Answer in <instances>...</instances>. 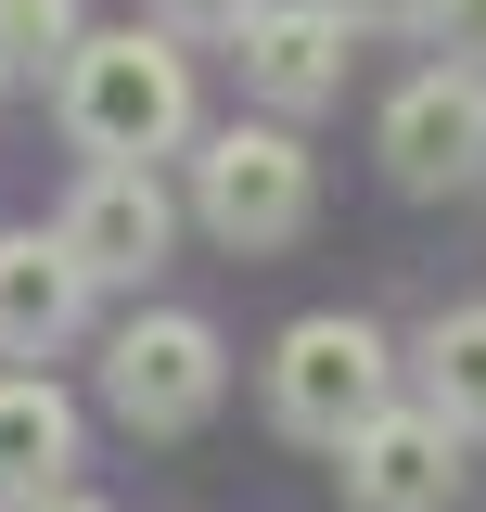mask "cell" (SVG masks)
<instances>
[{
	"mask_svg": "<svg viewBox=\"0 0 486 512\" xmlns=\"http://www.w3.org/2000/svg\"><path fill=\"white\" fill-rule=\"evenodd\" d=\"M77 461V410L52 372H0V512H39Z\"/></svg>",
	"mask_w": 486,
	"mask_h": 512,
	"instance_id": "10",
	"label": "cell"
},
{
	"mask_svg": "<svg viewBox=\"0 0 486 512\" xmlns=\"http://www.w3.org/2000/svg\"><path fill=\"white\" fill-rule=\"evenodd\" d=\"M77 52V0H0V77H39Z\"/></svg>",
	"mask_w": 486,
	"mask_h": 512,
	"instance_id": "12",
	"label": "cell"
},
{
	"mask_svg": "<svg viewBox=\"0 0 486 512\" xmlns=\"http://www.w3.org/2000/svg\"><path fill=\"white\" fill-rule=\"evenodd\" d=\"M346 26H384V13H423V0H333Z\"/></svg>",
	"mask_w": 486,
	"mask_h": 512,
	"instance_id": "15",
	"label": "cell"
},
{
	"mask_svg": "<svg viewBox=\"0 0 486 512\" xmlns=\"http://www.w3.org/2000/svg\"><path fill=\"white\" fill-rule=\"evenodd\" d=\"M423 26H435V52H448V64H474V77H486V0H423Z\"/></svg>",
	"mask_w": 486,
	"mask_h": 512,
	"instance_id": "13",
	"label": "cell"
},
{
	"mask_svg": "<svg viewBox=\"0 0 486 512\" xmlns=\"http://www.w3.org/2000/svg\"><path fill=\"white\" fill-rule=\"evenodd\" d=\"M384 397H397V346H384L371 320H346V308L295 320V333L269 346V410H282V436H307V448H333L346 423H371Z\"/></svg>",
	"mask_w": 486,
	"mask_h": 512,
	"instance_id": "2",
	"label": "cell"
},
{
	"mask_svg": "<svg viewBox=\"0 0 486 512\" xmlns=\"http://www.w3.org/2000/svg\"><path fill=\"white\" fill-rule=\"evenodd\" d=\"M39 512H103V500H64V487H52V500H39Z\"/></svg>",
	"mask_w": 486,
	"mask_h": 512,
	"instance_id": "16",
	"label": "cell"
},
{
	"mask_svg": "<svg viewBox=\"0 0 486 512\" xmlns=\"http://www.w3.org/2000/svg\"><path fill=\"white\" fill-rule=\"evenodd\" d=\"M410 359H423V410H448L461 436H486V308H435V333Z\"/></svg>",
	"mask_w": 486,
	"mask_h": 512,
	"instance_id": "11",
	"label": "cell"
},
{
	"mask_svg": "<svg viewBox=\"0 0 486 512\" xmlns=\"http://www.w3.org/2000/svg\"><path fill=\"white\" fill-rule=\"evenodd\" d=\"M218 384H231V359H218V333H205L192 308H141L116 346H103V397H116V423H141V436L205 423Z\"/></svg>",
	"mask_w": 486,
	"mask_h": 512,
	"instance_id": "4",
	"label": "cell"
},
{
	"mask_svg": "<svg viewBox=\"0 0 486 512\" xmlns=\"http://www.w3.org/2000/svg\"><path fill=\"white\" fill-rule=\"evenodd\" d=\"M90 308V269L64 256V231H0V359H52Z\"/></svg>",
	"mask_w": 486,
	"mask_h": 512,
	"instance_id": "9",
	"label": "cell"
},
{
	"mask_svg": "<svg viewBox=\"0 0 486 512\" xmlns=\"http://www.w3.org/2000/svg\"><path fill=\"white\" fill-rule=\"evenodd\" d=\"M333 487H346V512H461V423L448 410H371V423H346L333 436Z\"/></svg>",
	"mask_w": 486,
	"mask_h": 512,
	"instance_id": "3",
	"label": "cell"
},
{
	"mask_svg": "<svg viewBox=\"0 0 486 512\" xmlns=\"http://www.w3.org/2000/svg\"><path fill=\"white\" fill-rule=\"evenodd\" d=\"M64 128H77L103 167H154L192 128V64L167 52V39H141V26L77 39V52H64Z\"/></svg>",
	"mask_w": 486,
	"mask_h": 512,
	"instance_id": "1",
	"label": "cell"
},
{
	"mask_svg": "<svg viewBox=\"0 0 486 512\" xmlns=\"http://www.w3.org/2000/svg\"><path fill=\"white\" fill-rule=\"evenodd\" d=\"M64 256L90 282H141L167 256V192H154V167H90L77 205H64Z\"/></svg>",
	"mask_w": 486,
	"mask_h": 512,
	"instance_id": "8",
	"label": "cell"
},
{
	"mask_svg": "<svg viewBox=\"0 0 486 512\" xmlns=\"http://www.w3.org/2000/svg\"><path fill=\"white\" fill-rule=\"evenodd\" d=\"M243 90L269 116H320L346 90V13L333 0H256L243 13Z\"/></svg>",
	"mask_w": 486,
	"mask_h": 512,
	"instance_id": "7",
	"label": "cell"
},
{
	"mask_svg": "<svg viewBox=\"0 0 486 512\" xmlns=\"http://www.w3.org/2000/svg\"><path fill=\"white\" fill-rule=\"evenodd\" d=\"M307 154L295 141H282V128H218V141H205V154H192V205H205V231H218V244H295L307 231Z\"/></svg>",
	"mask_w": 486,
	"mask_h": 512,
	"instance_id": "5",
	"label": "cell"
},
{
	"mask_svg": "<svg viewBox=\"0 0 486 512\" xmlns=\"http://www.w3.org/2000/svg\"><path fill=\"white\" fill-rule=\"evenodd\" d=\"M384 167L410 192H461L486 167V77L474 64H423V77L384 103Z\"/></svg>",
	"mask_w": 486,
	"mask_h": 512,
	"instance_id": "6",
	"label": "cell"
},
{
	"mask_svg": "<svg viewBox=\"0 0 486 512\" xmlns=\"http://www.w3.org/2000/svg\"><path fill=\"white\" fill-rule=\"evenodd\" d=\"M154 13H167V39H243L256 0H154Z\"/></svg>",
	"mask_w": 486,
	"mask_h": 512,
	"instance_id": "14",
	"label": "cell"
}]
</instances>
